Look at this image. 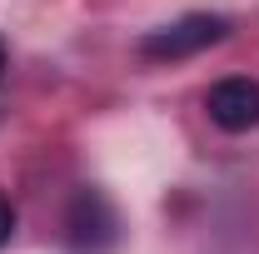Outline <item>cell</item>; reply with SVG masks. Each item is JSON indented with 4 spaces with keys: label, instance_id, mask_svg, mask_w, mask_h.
I'll return each mask as SVG.
<instances>
[{
    "label": "cell",
    "instance_id": "6da1fadb",
    "mask_svg": "<svg viewBox=\"0 0 259 254\" xmlns=\"http://www.w3.org/2000/svg\"><path fill=\"white\" fill-rule=\"evenodd\" d=\"M60 239L70 254H110L120 244V209L100 185H80L65 199L60 215Z\"/></svg>",
    "mask_w": 259,
    "mask_h": 254
},
{
    "label": "cell",
    "instance_id": "7a4b0ae2",
    "mask_svg": "<svg viewBox=\"0 0 259 254\" xmlns=\"http://www.w3.org/2000/svg\"><path fill=\"white\" fill-rule=\"evenodd\" d=\"M229 35V20L225 15H209V10H190V15H180V20H169L160 30H150L140 40V55L145 60H190L199 50H209V45H220Z\"/></svg>",
    "mask_w": 259,
    "mask_h": 254
},
{
    "label": "cell",
    "instance_id": "3957f363",
    "mask_svg": "<svg viewBox=\"0 0 259 254\" xmlns=\"http://www.w3.org/2000/svg\"><path fill=\"white\" fill-rule=\"evenodd\" d=\"M204 110H209V120L225 130V135L254 130L259 125V80H249V75H225V80H214L209 95H204Z\"/></svg>",
    "mask_w": 259,
    "mask_h": 254
},
{
    "label": "cell",
    "instance_id": "277c9868",
    "mask_svg": "<svg viewBox=\"0 0 259 254\" xmlns=\"http://www.w3.org/2000/svg\"><path fill=\"white\" fill-rule=\"evenodd\" d=\"M10 234H15V204H10V194L0 190V249L10 244Z\"/></svg>",
    "mask_w": 259,
    "mask_h": 254
},
{
    "label": "cell",
    "instance_id": "5b68a950",
    "mask_svg": "<svg viewBox=\"0 0 259 254\" xmlns=\"http://www.w3.org/2000/svg\"><path fill=\"white\" fill-rule=\"evenodd\" d=\"M0 70H5V40H0Z\"/></svg>",
    "mask_w": 259,
    "mask_h": 254
}]
</instances>
